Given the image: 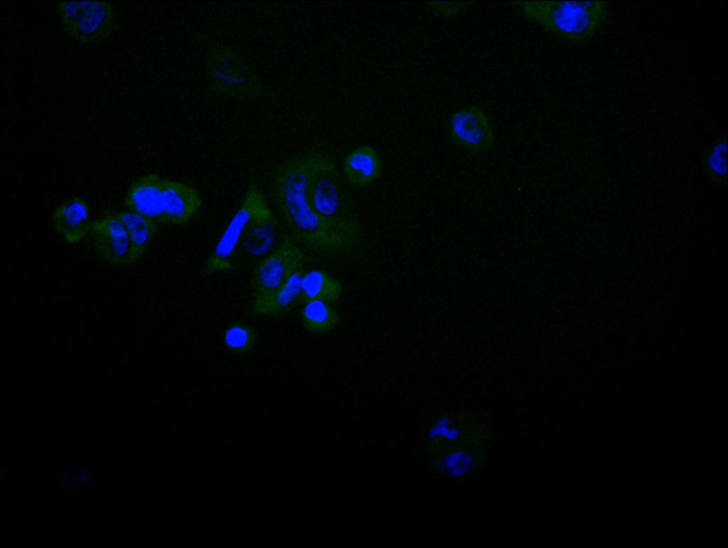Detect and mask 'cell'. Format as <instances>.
I'll return each mask as SVG.
<instances>
[{"label":"cell","instance_id":"obj_1","mask_svg":"<svg viewBox=\"0 0 728 548\" xmlns=\"http://www.w3.org/2000/svg\"><path fill=\"white\" fill-rule=\"evenodd\" d=\"M277 203L294 238L321 254L354 249L363 237L350 195L335 163L321 154L294 156L278 166L274 181Z\"/></svg>","mask_w":728,"mask_h":548},{"label":"cell","instance_id":"obj_2","mask_svg":"<svg viewBox=\"0 0 728 548\" xmlns=\"http://www.w3.org/2000/svg\"><path fill=\"white\" fill-rule=\"evenodd\" d=\"M429 438L433 467L444 476L459 477L473 473L483 462L491 432L477 417L457 412L440 418Z\"/></svg>","mask_w":728,"mask_h":548},{"label":"cell","instance_id":"obj_3","mask_svg":"<svg viewBox=\"0 0 728 548\" xmlns=\"http://www.w3.org/2000/svg\"><path fill=\"white\" fill-rule=\"evenodd\" d=\"M523 14L555 34L574 43L589 38L604 22L607 2L532 1L514 3Z\"/></svg>","mask_w":728,"mask_h":548},{"label":"cell","instance_id":"obj_4","mask_svg":"<svg viewBox=\"0 0 728 548\" xmlns=\"http://www.w3.org/2000/svg\"><path fill=\"white\" fill-rule=\"evenodd\" d=\"M205 70L210 89L215 95L263 98L268 94L246 58L230 45L217 44L210 48Z\"/></svg>","mask_w":728,"mask_h":548},{"label":"cell","instance_id":"obj_5","mask_svg":"<svg viewBox=\"0 0 728 548\" xmlns=\"http://www.w3.org/2000/svg\"><path fill=\"white\" fill-rule=\"evenodd\" d=\"M62 30L81 45L100 44L118 28L114 5L106 1H60L56 4Z\"/></svg>","mask_w":728,"mask_h":548},{"label":"cell","instance_id":"obj_6","mask_svg":"<svg viewBox=\"0 0 728 548\" xmlns=\"http://www.w3.org/2000/svg\"><path fill=\"white\" fill-rule=\"evenodd\" d=\"M267 201L255 184L247 190L242 203L232 217L224 232L207 260L204 272L207 274L228 271L234 268L233 257L240 247L244 234L260 207Z\"/></svg>","mask_w":728,"mask_h":548},{"label":"cell","instance_id":"obj_7","mask_svg":"<svg viewBox=\"0 0 728 548\" xmlns=\"http://www.w3.org/2000/svg\"><path fill=\"white\" fill-rule=\"evenodd\" d=\"M305 257L289 238L264 257L255 267L252 280V300L269 296L297 270L304 267Z\"/></svg>","mask_w":728,"mask_h":548},{"label":"cell","instance_id":"obj_8","mask_svg":"<svg viewBox=\"0 0 728 548\" xmlns=\"http://www.w3.org/2000/svg\"><path fill=\"white\" fill-rule=\"evenodd\" d=\"M452 141L474 155L488 153L495 144V135L489 119L478 106L455 111L449 118Z\"/></svg>","mask_w":728,"mask_h":548},{"label":"cell","instance_id":"obj_9","mask_svg":"<svg viewBox=\"0 0 728 548\" xmlns=\"http://www.w3.org/2000/svg\"><path fill=\"white\" fill-rule=\"evenodd\" d=\"M90 234L101 259L113 265H131L129 235L116 211L107 210L92 221Z\"/></svg>","mask_w":728,"mask_h":548},{"label":"cell","instance_id":"obj_10","mask_svg":"<svg viewBox=\"0 0 728 548\" xmlns=\"http://www.w3.org/2000/svg\"><path fill=\"white\" fill-rule=\"evenodd\" d=\"M163 181L156 174L145 175L134 181L125 199L127 207L157 224L165 223Z\"/></svg>","mask_w":728,"mask_h":548},{"label":"cell","instance_id":"obj_11","mask_svg":"<svg viewBox=\"0 0 728 548\" xmlns=\"http://www.w3.org/2000/svg\"><path fill=\"white\" fill-rule=\"evenodd\" d=\"M51 217L55 232L69 244L81 242L90 232L89 207L80 197L75 196L60 204Z\"/></svg>","mask_w":728,"mask_h":548},{"label":"cell","instance_id":"obj_12","mask_svg":"<svg viewBox=\"0 0 728 548\" xmlns=\"http://www.w3.org/2000/svg\"><path fill=\"white\" fill-rule=\"evenodd\" d=\"M165 223L181 225L190 220L201 206L198 191L183 182L164 179Z\"/></svg>","mask_w":728,"mask_h":548},{"label":"cell","instance_id":"obj_13","mask_svg":"<svg viewBox=\"0 0 728 548\" xmlns=\"http://www.w3.org/2000/svg\"><path fill=\"white\" fill-rule=\"evenodd\" d=\"M304 269L295 272L272 295L251 301L250 310L259 316H279L290 311L301 303V281Z\"/></svg>","mask_w":728,"mask_h":548},{"label":"cell","instance_id":"obj_14","mask_svg":"<svg viewBox=\"0 0 728 548\" xmlns=\"http://www.w3.org/2000/svg\"><path fill=\"white\" fill-rule=\"evenodd\" d=\"M382 164L377 151L370 146H358L346 156L343 173L347 181L356 188H365L380 176Z\"/></svg>","mask_w":728,"mask_h":548},{"label":"cell","instance_id":"obj_15","mask_svg":"<svg viewBox=\"0 0 728 548\" xmlns=\"http://www.w3.org/2000/svg\"><path fill=\"white\" fill-rule=\"evenodd\" d=\"M276 235V220L267 203L257 210L249 224L240 247L252 256H259L268 251L274 243Z\"/></svg>","mask_w":728,"mask_h":548},{"label":"cell","instance_id":"obj_16","mask_svg":"<svg viewBox=\"0 0 728 548\" xmlns=\"http://www.w3.org/2000/svg\"><path fill=\"white\" fill-rule=\"evenodd\" d=\"M123 223L130 241V264L134 265L142 257L154 239L157 223L132 211H116Z\"/></svg>","mask_w":728,"mask_h":548},{"label":"cell","instance_id":"obj_17","mask_svg":"<svg viewBox=\"0 0 728 548\" xmlns=\"http://www.w3.org/2000/svg\"><path fill=\"white\" fill-rule=\"evenodd\" d=\"M342 294L341 283L321 270H311L304 274L301 281V303L322 301H336Z\"/></svg>","mask_w":728,"mask_h":548},{"label":"cell","instance_id":"obj_18","mask_svg":"<svg viewBox=\"0 0 728 548\" xmlns=\"http://www.w3.org/2000/svg\"><path fill=\"white\" fill-rule=\"evenodd\" d=\"M300 317L304 327L313 333L331 331L341 321L337 311L328 303L322 301H309L304 303Z\"/></svg>","mask_w":728,"mask_h":548},{"label":"cell","instance_id":"obj_19","mask_svg":"<svg viewBox=\"0 0 728 548\" xmlns=\"http://www.w3.org/2000/svg\"><path fill=\"white\" fill-rule=\"evenodd\" d=\"M257 335L250 325L239 321L231 322L226 328L223 342L225 347L236 354H245L255 345Z\"/></svg>","mask_w":728,"mask_h":548},{"label":"cell","instance_id":"obj_20","mask_svg":"<svg viewBox=\"0 0 728 548\" xmlns=\"http://www.w3.org/2000/svg\"><path fill=\"white\" fill-rule=\"evenodd\" d=\"M727 140L722 139L710 147L705 155L704 164L712 178L722 180L727 172Z\"/></svg>","mask_w":728,"mask_h":548},{"label":"cell","instance_id":"obj_21","mask_svg":"<svg viewBox=\"0 0 728 548\" xmlns=\"http://www.w3.org/2000/svg\"><path fill=\"white\" fill-rule=\"evenodd\" d=\"M471 4L463 1H430L427 5L437 16L451 17L459 14Z\"/></svg>","mask_w":728,"mask_h":548}]
</instances>
